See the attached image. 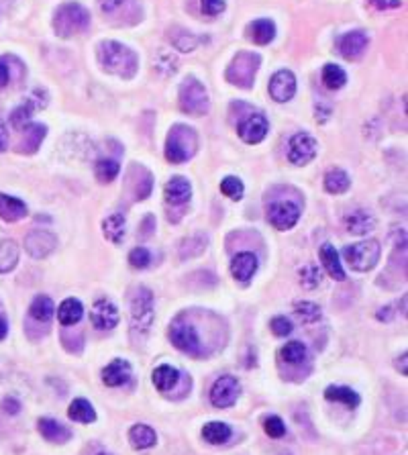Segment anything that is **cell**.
<instances>
[{
    "mask_svg": "<svg viewBox=\"0 0 408 455\" xmlns=\"http://www.w3.org/2000/svg\"><path fill=\"white\" fill-rule=\"evenodd\" d=\"M321 262H323V266H325V270L329 272L331 278H335L339 282L345 280V272H343V266L339 262V253L331 243H325L321 247Z\"/></svg>",
    "mask_w": 408,
    "mask_h": 455,
    "instance_id": "cell-25",
    "label": "cell"
},
{
    "mask_svg": "<svg viewBox=\"0 0 408 455\" xmlns=\"http://www.w3.org/2000/svg\"><path fill=\"white\" fill-rule=\"evenodd\" d=\"M264 431H266L270 437L278 439V437H284V435H286V425H284V421H282L280 416L272 414V416H266V419H264Z\"/></svg>",
    "mask_w": 408,
    "mask_h": 455,
    "instance_id": "cell-44",
    "label": "cell"
},
{
    "mask_svg": "<svg viewBox=\"0 0 408 455\" xmlns=\"http://www.w3.org/2000/svg\"><path fill=\"white\" fill-rule=\"evenodd\" d=\"M247 37L257 43V45H268L274 41L276 37V25L270 21V19H259V21H253L249 27H247Z\"/></svg>",
    "mask_w": 408,
    "mask_h": 455,
    "instance_id": "cell-23",
    "label": "cell"
},
{
    "mask_svg": "<svg viewBox=\"0 0 408 455\" xmlns=\"http://www.w3.org/2000/svg\"><path fill=\"white\" fill-rule=\"evenodd\" d=\"M369 2H372V4H374L376 8H380V10H382V8H386V6H392V4H390L388 0H369Z\"/></svg>",
    "mask_w": 408,
    "mask_h": 455,
    "instance_id": "cell-53",
    "label": "cell"
},
{
    "mask_svg": "<svg viewBox=\"0 0 408 455\" xmlns=\"http://www.w3.org/2000/svg\"><path fill=\"white\" fill-rule=\"evenodd\" d=\"M268 219L278 231H288V229H292L298 223L300 209L296 204H292V202H276V204L270 207Z\"/></svg>",
    "mask_w": 408,
    "mask_h": 455,
    "instance_id": "cell-15",
    "label": "cell"
},
{
    "mask_svg": "<svg viewBox=\"0 0 408 455\" xmlns=\"http://www.w3.org/2000/svg\"><path fill=\"white\" fill-rule=\"evenodd\" d=\"M164 194H166V200L170 204H186L190 200V194H192V186L186 178H172L166 188H164Z\"/></svg>",
    "mask_w": 408,
    "mask_h": 455,
    "instance_id": "cell-22",
    "label": "cell"
},
{
    "mask_svg": "<svg viewBox=\"0 0 408 455\" xmlns=\"http://www.w3.org/2000/svg\"><path fill=\"white\" fill-rule=\"evenodd\" d=\"M8 80H10V72H8L4 59H0V88H4L8 84Z\"/></svg>",
    "mask_w": 408,
    "mask_h": 455,
    "instance_id": "cell-51",
    "label": "cell"
},
{
    "mask_svg": "<svg viewBox=\"0 0 408 455\" xmlns=\"http://www.w3.org/2000/svg\"><path fill=\"white\" fill-rule=\"evenodd\" d=\"M198 147V137L192 127L175 125L170 129L168 141H166V158L172 164H184L188 162Z\"/></svg>",
    "mask_w": 408,
    "mask_h": 455,
    "instance_id": "cell-3",
    "label": "cell"
},
{
    "mask_svg": "<svg viewBox=\"0 0 408 455\" xmlns=\"http://www.w3.org/2000/svg\"><path fill=\"white\" fill-rule=\"evenodd\" d=\"M306 355H308V351H306L304 343L290 341L282 347V357H284V361H288L292 366H298V363L306 361Z\"/></svg>",
    "mask_w": 408,
    "mask_h": 455,
    "instance_id": "cell-39",
    "label": "cell"
},
{
    "mask_svg": "<svg viewBox=\"0 0 408 455\" xmlns=\"http://www.w3.org/2000/svg\"><path fill=\"white\" fill-rule=\"evenodd\" d=\"M153 294L147 288H139L131 298V333L143 339L153 325Z\"/></svg>",
    "mask_w": 408,
    "mask_h": 455,
    "instance_id": "cell-4",
    "label": "cell"
},
{
    "mask_svg": "<svg viewBox=\"0 0 408 455\" xmlns=\"http://www.w3.org/2000/svg\"><path fill=\"white\" fill-rule=\"evenodd\" d=\"M118 171H120V166L115 160H100V162H96V168H94L98 182H103V184L113 182L118 176Z\"/></svg>",
    "mask_w": 408,
    "mask_h": 455,
    "instance_id": "cell-41",
    "label": "cell"
},
{
    "mask_svg": "<svg viewBox=\"0 0 408 455\" xmlns=\"http://www.w3.org/2000/svg\"><path fill=\"white\" fill-rule=\"evenodd\" d=\"M300 284L304 286V288H308V290H312V288H316V286L321 284V272H319V268H316V266H306V268H302V272H300Z\"/></svg>",
    "mask_w": 408,
    "mask_h": 455,
    "instance_id": "cell-46",
    "label": "cell"
},
{
    "mask_svg": "<svg viewBox=\"0 0 408 455\" xmlns=\"http://www.w3.org/2000/svg\"><path fill=\"white\" fill-rule=\"evenodd\" d=\"M58 247V237L52 231L45 229H35L25 237V249L35 257V260H43L47 257L54 249Z\"/></svg>",
    "mask_w": 408,
    "mask_h": 455,
    "instance_id": "cell-10",
    "label": "cell"
},
{
    "mask_svg": "<svg viewBox=\"0 0 408 455\" xmlns=\"http://www.w3.org/2000/svg\"><path fill=\"white\" fill-rule=\"evenodd\" d=\"M180 380V372L172 366H160L153 372V384L160 392H168L172 390Z\"/></svg>",
    "mask_w": 408,
    "mask_h": 455,
    "instance_id": "cell-32",
    "label": "cell"
},
{
    "mask_svg": "<svg viewBox=\"0 0 408 455\" xmlns=\"http://www.w3.org/2000/svg\"><path fill=\"white\" fill-rule=\"evenodd\" d=\"M33 107L27 103V105H23V107H19V109H14L12 114H10V123H12V127L17 129V131H23L25 127H29L31 125V116H33Z\"/></svg>",
    "mask_w": 408,
    "mask_h": 455,
    "instance_id": "cell-42",
    "label": "cell"
},
{
    "mask_svg": "<svg viewBox=\"0 0 408 455\" xmlns=\"http://www.w3.org/2000/svg\"><path fill=\"white\" fill-rule=\"evenodd\" d=\"M323 84L329 88V90H339L347 84V74L343 67L335 65V63H327L323 67Z\"/></svg>",
    "mask_w": 408,
    "mask_h": 455,
    "instance_id": "cell-35",
    "label": "cell"
},
{
    "mask_svg": "<svg viewBox=\"0 0 408 455\" xmlns=\"http://www.w3.org/2000/svg\"><path fill=\"white\" fill-rule=\"evenodd\" d=\"M261 57L251 52H241L233 57L231 65L227 67V82L239 88H251L255 82V74L259 70Z\"/></svg>",
    "mask_w": 408,
    "mask_h": 455,
    "instance_id": "cell-6",
    "label": "cell"
},
{
    "mask_svg": "<svg viewBox=\"0 0 408 455\" xmlns=\"http://www.w3.org/2000/svg\"><path fill=\"white\" fill-rule=\"evenodd\" d=\"M8 147V131L6 127L0 123V149H6Z\"/></svg>",
    "mask_w": 408,
    "mask_h": 455,
    "instance_id": "cell-52",
    "label": "cell"
},
{
    "mask_svg": "<svg viewBox=\"0 0 408 455\" xmlns=\"http://www.w3.org/2000/svg\"><path fill=\"white\" fill-rule=\"evenodd\" d=\"M319 151V143L314 137H310L308 133H298L290 139L288 145V160L294 166H306L308 162L314 160Z\"/></svg>",
    "mask_w": 408,
    "mask_h": 455,
    "instance_id": "cell-9",
    "label": "cell"
},
{
    "mask_svg": "<svg viewBox=\"0 0 408 455\" xmlns=\"http://www.w3.org/2000/svg\"><path fill=\"white\" fill-rule=\"evenodd\" d=\"M200 8L208 17H217L225 10V0H200Z\"/></svg>",
    "mask_w": 408,
    "mask_h": 455,
    "instance_id": "cell-48",
    "label": "cell"
},
{
    "mask_svg": "<svg viewBox=\"0 0 408 455\" xmlns=\"http://www.w3.org/2000/svg\"><path fill=\"white\" fill-rule=\"evenodd\" d=\"M37 429H39L41 437L50 443H65L72 439V431L54 419H39Z\"/></svg>",
    "mask_w": 408,
    "mask_h": 455,
    "instance_id": "cell-18",
    "label": "cell"
},
{
    "mask_svg": "<svg viewBox=\"0 0 408 455\" xmlns=\"http://www.w3.org/2000/svg\"><path fill=\"white\" fill-rule=\"evenodd\" d=\"M125 227H127V219L125 215L120 213H115L111 217H107L103 221V233L109 241H113L115 245H118L122 239H125Z\"/></svg>",
    "mask_w": 408,
    "mask_h": 455,
    "instance_id": "cell-29",
    "label": "cell"
},
{
    "mask_svg": "<svg viewBox=\"0 0 408 455\" xmlns=\"http://www.w3.org/2000/svg\"><path fill=\"white\" fill-rule=\"evenodd\" d=\"M382 247L378 241L369 239V241H361V243H353L343 249L345 262L350 264L351 270L355 272H369L376 268L378 260H380Z\"/></svg>",
    "mask_w": 408,
    "mask_h": 455,
    "instance_id": "cell-7",
    "label": "cell"
},
{
    "mask_svg": "<svg viewBox=\"0 0 408 455\" xmlns=\"http://www.w3.org/2000/svg\"><path fill=\"white\" fill-rule=\"evenodd\" d=\"M98 4L105 14H117L118 10L131 4V0H98Z\"/></svg>",
    "mask_w": 408,
    "mask_h": 455,
    "instance_id": "cell-49",
    "label": "cell"
},
{
    "mask_svg": "<svg viewBox=\"0 0 408 455\" xmlns=\"http://www.w3.org/2000/svg\"><path fill=\"white\" fill-rule=\"evenodd\" d=\"M6 333H8V325H6V321H4V319H0V341L6 337Z\"/></svg>",
    "mask_w": 408,
    "mask_h": 455,
    "instance_id": "cell-54",
    "label": "cell"
},
{
    "mask_svg": "<svg viewBox=\"0 0 408 455\" xmlns=\"http://www.w3.org/2000/svg\"><path fill=\"white\" fill-rule=\"evenodd\" d=\"M2 408H4V412H8V414H17V412L21 410V402L17 399H12V396H8V399H4V402H2Z\"/></svg>",
    "mask_w": 408,
    "mask_h": 455,
    "instance_id": "cell-50",
    "label": "cell"
},
{
    "mask_svg": "<svg viewBox=\"0 0 408 455\" xmlns=\"http://www.w3.org/2000/svg\"><path fill=\"white\" fill-rule=\"evenodd\" d=\"M367 43H369V39L363 31H351L341 37L339 52L345 59H359L363 56V52L367 50Z\"/></svg>",
    "mask_w": 408,
    "mask_h": 455,
    "instance_id": "cell-16",
    "label": "cell"
},
{
    "mask_svg": "<svg viewBox=\"0 0 408 455\" xmlns=\"http://www.w3.org/2000/svg\"><path fill=\"white\" fill-rule=\"evenodd\" d=\"M29 315L39 323H47L56 315V304L50 296H37L29 306Z\"/></svg>",
    "mask_w": 408,
    "mask_h": 455,
    "instance_id": "cell-31",
    "label": "cell"
},
{
    "mask_svg": "<svg viewBox=\"0 0 408 455\" xmlns=\"http://www.w3.org/2000/svg\"><path fill=\"white\" fill-rule=\"evenodd\" d=\"M351 186L350 176L339 168H333L325 173V190L331 192V194H343L347 192Z\"/></svg>",
    "mask_w": 408,
    "mask_h": 455,
    "instance_id": "cell-33",
    "label": "cell"
},
{
    "mask_svg": "<svg viewBox=\"0 0 408 455\" xmlns=\"http://www.w3.org/2000/svg\"><path fill=\"white\" fill-rule=\"evenodd\" d=\"M170 41H172V45H174L175 50H180V52H192L198 45V37H194L190 31H182V29L170 31Z\"/></svg>",
    "mask_w": 408,
    "mask_h": 455,
    "instance_id": "cell-38",
    "label": "cell"
},
{
    "mask_svg": "<svg viewBox=\"0 0 408 455\" xmlns=\"http://www.w3.org/2000/svg\"><path fill=\"white\" fill-rule=\"evenodd\" d=\"M239 382L233 376H221L213 388H211V402L217 406V408H229L231 404H235V400L239 396Z\"/></svg>",
    "mask_w": 408,
    "mask_h": 455,
    "instance_id": "cell-11",
    "label": "cell"
},
{
    "mask_svg": "<svg viewBox=\"0 0 408 455\" xmlns=\"http://www.w3.org/2000/svg\"><path fill=\"white\" fill-rule=\"evenodd\" d=\"M27 217V204L14 196L0 194V219L6 223H17Z\"/></svg>",
    "mask_w": 408,
    "mask_h": 455,
    "instance_id": "cell-20",
    "label": "cell"
},
{
    "mask_svg": "<svg viewBox=\"0 0 408 455\" xmlns=\"http://www.w3.org/2000/svg\"><path fill=\"white\" fill-rule=\"evenodd\" d=\"M204 249H206V237L196 235V237L186 239V241L180 245V257H182V260H186V257H194V255H200Z\"/></svg>",
    "mask_w": 408,
    "mask_h": 455,
    "instance_id": "cell-40",
    "label": "cell"
},
{
    "mask_svg": "<svg viewBox=\"0 0 408 455\" xmlns=\"http://www.w3.org/2000/svg\"><path fill=\"white\" fill-rule=\"evenodd\" d=\"M294 315L298 317L300 323L312 325V323H316V321L321 319L323 313H321V306L314 304V302H298V304L294 306Z\"/></svg>",
    "mask_w": 408,
    "mask_h": 455,
    "instance_id": "cell-37",
    "label": "cell"
},
{
    "mask_svg": "<svg viewBox=\"0 0 408 455\" xmlns=\"http://www.w3.org/2000/svg\"><path fill=\"white\" fill-rule=\"evenodd\" d=\"M170 339L175 347L190 355H200V337L194 325L184 319H175L170 327Z\"/></svg>",
    "mask_w": 408,
    "mask_h": 455,
    "instance_id": "cell-8",
    "label": "cell"
},
{
    "mask_svg": "<svg viewBox=\"0 0 408 455\" xmlns=\"http://www.w3.org/2000/svg\"><path fill=\"white\" fill-rule=\"evenodd\" d=\"M96 57L105 72L118 76L122 80H131L139 70L137 54L118 41H103L96 50Z\"/></svg>",
    "mask_w": 408,
    "mask_h": 455,
    "instance_id": "cell-1",
    "label": "cell"
},
{
    "mask_svg": "<svg viewBox=\"0 0 408 455\" xmlns=\"http://www.w3.org/2000/svg\"><path fill=\"white\" fill-rule=\"evenodd\" d=\"M296 94V78L290 70H280L270 80V96L276 103H288Z\"/></svg>",
    "mask_w": 408,
    "mask_h": 455,
    "instance_id": "cell-13",
    "label": "cell"
},
{
    "mask_svg": "<svg viewBox=\"0 0 408 455\" xmlns=\"http://www.w3.org/2000/svg\"><path fill=\"white\" fill-rule=\"evenodd\" d=\"M19 264V245L12 239L0 241V274H8Z\"/></svg>",
    "mask_w": 408,
    "mask_h": 455,
    "instance_id": "cell-30",
    "label": "cell"
},
{
    "mask_svg": "<svg viewBox=\"0 0 408 455\" xmlns=\"http://www.w3.org/2000/svg\"><path fill=\"white\" fill-rule=\"evenodd\" d=\"M239 137L249 143V145H257L266 139L268 131H270V125H268V118L264 114L255 113L249 114L241 125H239Z\"/></svg>",
    "mask_w": 408,
    "mask_h": 455,
    "instance_id": "cell-12",
    "label": "cell"
},
{
    "mask_svg": "<svg viewBox=\"0 0 408 455\" xmlns=\"http://www.w3.org/2000/svg\"><path fill=\"white\" fill-rule=\"evenodd\" d=\"M270 327H272V333L278 335V337H286V335H290L292 333V323L286 317H276V319H272Z\"/></svg>",
    "mask_w": 408,
    "mask_h": 455,
    "instance_id": "cell-47",
    "label": "cell"
},
{
    "mask_svg": "<svg viewBox=\"0 0 408 455\" xmlns=\"http://www.w3.org/2000/svg\"><path fill=\"white\" fill-rule=\"evenodd\" d=\"M90 321L98 331H111L118 325V308L111 300H98L92 306Z\"/></svg>",
    "mask_w": 408,
    "mask_h": 455,
    "instance_id": "cell-14",
    "label": "cell"
},
{
    "mask_svg": "<svg viewBox=\"0 0 408 455\" xmlns=\"http://www.w3.org/2000/svg\"><path fill=\"white\" fill-rule=\"evenodd\" d=\"M67 416L72 421H78V423H94L96 421V412H94L92 404L84 399H76L69 404Z\"/></svg>",
    "mask_w": 408,
    "mask_h": 455,
    "instance_id": "cell-34",
    "label": "cell"
},
{
    "mask_svg": "<svg viewBox=\"0 0 408 455\" xmlns=\"http://www.w3.org/2000/svg\"><path fill=\"white\" fill-rule=\"evenodd\" d=\"M129 441H131V445L135 449H147V447L155 445L158 435H155V431L149 425H135L129 431Z\"/></svg>",
    "mask_w": 408,
    "mask_h": 455,
    "instance_id": "cell-27",
    "label": "cell"
},
{
    "mask_svg": "<svg viewBox=\"0 0 408 455\" xmlns=\"http://www.w3.org/2000/svg\"><path fill=\"white\" fill-rule=\"evenodd\" d=\"M376 227V219L369 211H353L345 217V229L351 235H367Z\"/></svg>",
    "mask_w": 408,
    "mask_h": 455,
    "instance_id": "cell-24",
    "label": "cell"
},
{
    "mask_svg": "<svg viewBox=\"0 0 408 455\" xmlns=\"http://www.w3.org/2000/svg\"><path fill=\"white\" fill-rule=\"evenodd\" d=\"M98 455H107V454H98Z\"/></svg>",
    "mask_w": 408,
    "mask_h": 455,
    "instance_id": "cell-55",
    "label": "cell"
},
{
    "mask_svg": "<svg viewBox=\"0 0 408 455\" xmlns=\"http://www.w3.org/2000/svg\"><path fill=\"white\" fill-rule=\"evenodd\" d=\"M129 264L137 270H143L151 264V253L145 249V247H135L131 253H129Z\"/></svg>",
    "mask_w": 408,
    "mask_h": 455,
    "instance_id": "cell-45",
    "label": "cell"
},
{
    "mask_svg": "<svg viewBox=\"0 0 408 455\" xmlns=\"http://www.w3.org/2000/svg\"><path fill=\"white\" fill-rule=\"evenodd\" d=\"M90 27V12L80 2H65L54 14V29L58 37H74Z\"/></svg>",
    "mask_w": 408,
    "mask_h": 455,
    "instance_id": "cell-2",
    "label": "cell"
},
{
    "mask_svg": "<svg viewBox=\"0 0 408 455\" xmlns=\"http://www.w3.org/2000/svg\"><path fill=\"white\" fill-rule=\"evenodd\" d=\"M221 192L225 196H229L231 200H241L243 196V182L235 176H227L223 182H221Z\"/></svg>",
    "mask_w": 408,
    "mask_h": 455,
    "instance_id": "cell-43",
    "label": "cell"
},
{
    "mask_svg": "<svg viewBox=\"0 0 408 455\" xmlns=\"http://www.w3.org/2000/svg\"><path fill=\"white\" fill-rule=\"evenodd\" d=\"M257 257L249 251H243V253H237L231 262V274H233L235 280L239 282H249L253 278V274L257 272Z\"/></svg>",
    "mask_w": 408,
    "mask_h": 455,
    "instance_id": "cell-17",
    "label": "cell"
},
{
    "mask_svg": "<svg viewBox=\"0 0 408 455\" xmlns=\"http://www.w3.org/2000/svg\"><path fill=\"white\" fill-rule=\"evenodd\" d=\"M129 378H131V366L125 359H115L103 370V382L111 388L127 384Z\"/></svg>",
    "mask_w": 408,
    "mask_h": 455,
    "instance_id": "cell-19",
    "label": "cell"
},
{
    "mask_svg": "<svg viewBox=\"0 0 408 455\" xmlns=\"http://www.w3.org/2000/svg\"><path fill=\"white\" fill-rule=\"evenodd\" d=\"M47 135L45 125H29L23 129V139L19 141V151L21 154H35L37 147H41V141Z\"/></svg>",
    "mask_w": 408,
    "mask_h": 455,
    "instance_id": "cell-21",
    "label": "cell"
},
{
    "mask_svg": "<svg viewBox=\"0 0 408 455\" xmlns=\"http://www.w3.org/2000/svg\"><path fill=\"white\" fill-rule=\"evenodd\" d=\"M325 399L331 400V402H343L350 408H355L359 404V394L347 386H329L325 390Z\"/></svg>",
    "mask_w": 408,
    "mask_h": 455,
    "instance_id": "cell-36",
    "label": "cell"
},
{
    "mask_svg": "<svg viewBox=\"0 0 408 455\" xmlns=\"http://www.w3.org/2000/svg\"><path fill=\"white\" fill-rule=\"evenodd\" d=\"M84 315V306L80 300L76 298H65L58 308V319L61 325L69 327V325H76Z\"/></svg>",
    "mask_w": 408,
    "mask_h": 455,
    "instance_id": "cell-26",
    "label": "cell"
},
{
    "mask_svg": "<svg viewBox=\"0 0 408 455\" xmlns=\"http://www.w3.org/2000/svg\"><path fill=\"white\" fill-rule=\"evenodd\" d=\"M178 103H180L182 113L192 114V116H202V114L208 113V109H211L208 92H206V88L196 78L184 80V84L180 86Z\"/></svg>",
    "mask_w": 408,
    "mask_h": 455,
    "instance_id": "cell-5",
    "label": "cell"
},
{
    "mask_svg": "<svg viewBox=\"0 0 408 455\" xmlns=\"http://www.w3.org/2000/svg\"><path fill=\"white\" fill-rule=\"evenodd\" d=\"M202 437L211 445H223L231 439V427L225 425V423H219V421L206 423L204 429H202Z\"/></svg>",
    "mask_w": 408,
    "mask_h": 455,
    "instance_id": "cell-28",
    "label": "cell"
}]
</instances>
